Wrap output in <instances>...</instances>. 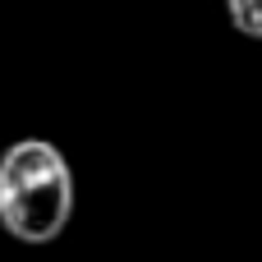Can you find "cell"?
Wrapping results in <instances>:
<instances>
[{"label":"cell","mask_w":262,"mask_h":262,"mask_svg":"<svg viewBox=\"0 0 262 262\" xmlns=\"http://www.w3.org/2000/svg\"><path fill=\"white\" fill-rule=\"evenodd\" d=\"M74 216V170L46 138H18L0 152V226L18 244H55Z\"/></svg>","instance_id":"obj_1"},{"label":"cell","mask_w":262,"mask_h":262,"mask_svg":"<svg viewBox=\"0 0 262 262\" xmlns=\"http://www.w3.org/2000/svg\"><path fill=\"white\" fill-rule=\"evenodd\" d=\"M230 28L244 37H262V0H226Z\"/></svg>","instance_id":"obj_2"}]
</instances>
